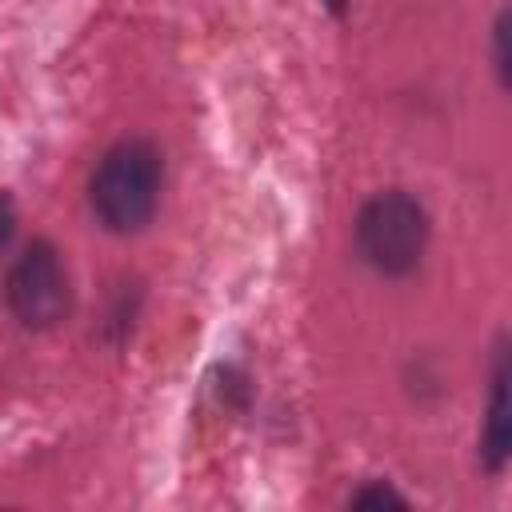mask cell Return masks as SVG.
<instances>
[{"instance_id": "obj_2", "label": "cell", "mask_w": 512, "mask_h": 512, "mask_svg": "<svg viewBox=\"0 0 512 512\" xmlns=\"http://www.w3.org/2000/svg\"><path fill=\"white\" fill-rule=\"evenodd\" d=\"M428 244V216L408 192H380L376 200L364 204L356 220V248L360 256L384 272V276H404L420 264Z\"/></svg>"}, {"instance_id": "obj_3", "label": "cell", "mask_w": 512, "mask_h": 512, "mask_svg": "<svg viewBox=\"0 0 512 512\" xmlns=\"http://www.w3.org/2000/svg\"><path fill=\"white\" fill-rule=\"evenodd\" d=\"M4 296H8V308L16 312V320L28 328H52L56 320H64L72 308V288H68V272L60 264V252L44 240L24 248V256L8 272Z\"/></svg>"}, {"instance_id": "obj_8", "label": "cell", "mask_w": 512, "mask_h": 512, "mask_svg": "<svg viewBox=\"0 0 512 512\" xmlns=\"http://www.w3.org/2000/svg\"><path fill=\"white\" fill-rule=\"evenodd\" d=\"M324 4H328L336 16H344V8H348V0H324Z\"/></svg>"}, {"instance_id": "obj_5", "label": "cell", "mask_w": 512, "mask_h": 512, "mask_svg": "<svg viewBox=\"0 0 512 512\" xmlns=\"http://www.w3.org/2000/svg\"><path fill=\"white\" fill-rule=\"evenodd\" d=\"M352 504H356V508H380V504H396V508H404V496H396L392 488L376 484V488H364V492H356V496H352Z\"/></svg>"}, {"instance_id": "obj_6", "label": "cell", "mask_w": 512, "mask_h": 512, "mask_svg": "<svg viewBox=\"0 0 512 512\" xmlns=\"http://www.w3.org/2000/svg\"><path fill=\"white\" fill-rule=\"evenodd\" d=\"M12 232H16V208H12V200L0 192V252L8 248Z\"/></svg>"}, {"instance_id": "obj_1", "label": "cell", "mask_w": 512, "mask_h": 512, "mask_svg": "<svg viewBox=\"0 0 512 512\" xmlns=\"http://www.w3.org/2000/svg\"><path fill=\"white\" fill-rule=\"evenodd\" d=\"M160 152L148 140L116 144L92 176V208L112 232H136L152 220L160 200Z\"/></svg>"}, {"instance_id": "obj_7", "label": "cell", "mask_w": 512, "mask_h": 512, "mask_svg": "<svg viewBox=\"0 0 512 512\" xmlns=\"http://www.w3.org/2000/svg\"><path fill=\"white\" fill-rule=\"evenodd\" d=\"M504 36H508V16L500 12V20H496V72H500V80L508 84V52H504Z\"/></svg>"}, {"instance_id": "obj_4", "label": "cell", "mask_w": 512, "mask_h": 512, "mask_svg": "<svg viewBox=\"0 0 512 512\" xmlns=\"http://www.w3.org/2000/svg\"><path fill=\"white\" fill-rule=\"evenodd\" d=\"M512 444V412H508V356H496V376H492V400H488V424H484V464L492 472L504 468Z\"/></svg>"}]
</instances>
